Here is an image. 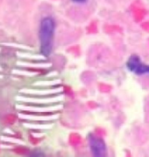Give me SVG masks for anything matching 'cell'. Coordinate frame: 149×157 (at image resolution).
Returning a JSON list of instances; mask_svg holds the SVG:
<instances>
[{"label": "cell", "mask_w": 149, "mask_h": 157, "mask_svg": "<svg viewBox=\"0 0 149 157\" xmlns=\"http://www.w3.org/2000/svg\"><path fill=\"white\" fill-rule=\"evenodd\" d=\"M55 30V23L51 17L44 18L40 27L41 51L43 56L48 57L53 49V40Z\"/></svg>", "instance_id": "obj_1"}, {"label": "cell", "mask_w": 149, "mask_h": 157, "mask_svg": "<svg viewBox=\"0 0 149 157\" xmlns=\"http://www.w3.org/2000/svg\"><path fill=\"white\" fill-rule=\"evenodd\" d=\"M126 67L129 69V71L138 75L149 74L148 64H144L140 58L136 55H133L129 57L126 62Z\"/></svg>", "instance_id": "obj_2"}, {"label": "cell", "mask_w": 149, "mask_h": 157, "mask_svg": "<svg viewBox=\"0 0 149 157\" xmlns=\"http://www.w3.org/2000/svg\"><path fill=\"white\" fill-rule=\"evenodd\" d=\"M89 144L91 150V153L94 156L96 157H103L105 156L106 155V145L105 141L99 138L90 133L89 137Z\"/></svg>", "instance_id": "obj_3"}, {"label": "cell", "mask_w": 149, "mask_h": 157, "mask_svg": "<svg viewBox=\"0 0 149 157\" xmlns=\"http://www.w3.org/2000/svg\"><path fill=\"white\" fill-rule=\"evenodd\" d=\"M71 1L74 3H76V4H84L88 0H71Z\"/></svg>", "instance_id": "obj_4"}]
</instances>
